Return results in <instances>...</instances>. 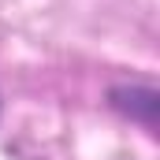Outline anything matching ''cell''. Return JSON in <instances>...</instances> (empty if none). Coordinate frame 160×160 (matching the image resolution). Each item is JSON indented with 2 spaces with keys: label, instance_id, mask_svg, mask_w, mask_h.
Returning <instances> with one entry per match:
<instances>
[{
  "label": "cell",
  "instance_id": "6da1fadb",
  "mask_svg": "<svg viewBox=\"0 0 160 160\" xmlns=\"http://www.w3.org/2000/svg\"><path fill=\"white\" fill-rule=\"evenodd\" d=\"M108 104L112 112H119L123 119L138 123L145 134H157V112H160V93L145 82H119L108 89Z\"/></svg>",
  "mask_w": 160,
  "mask_h": 160
}]
</instances>
